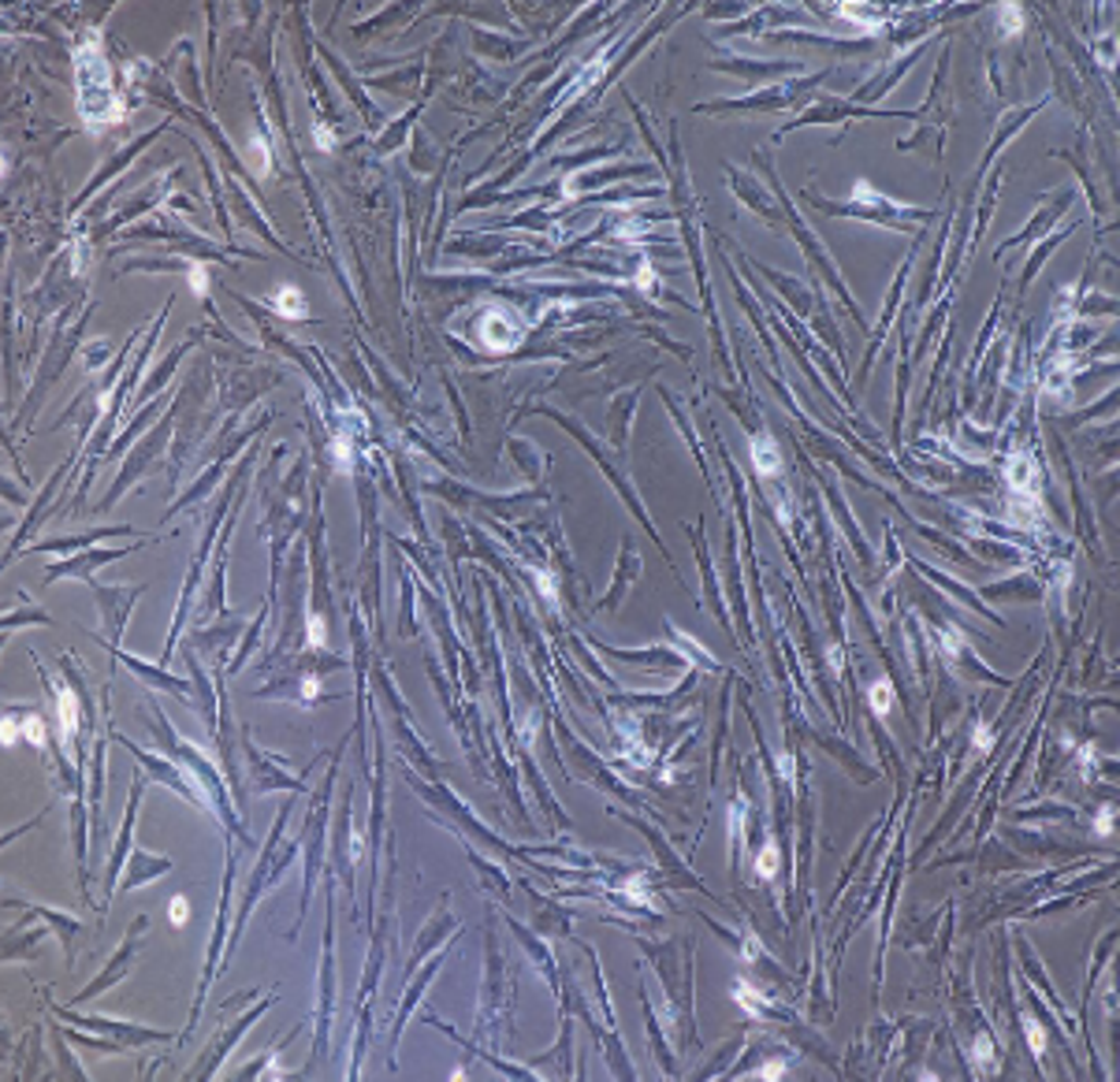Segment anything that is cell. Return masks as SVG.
Here are the masks:
<instances>
[{
    "mask_svg": "<svg viewBox=\"0 0 1120 1082\" xmlns=\"http://www.w3.org/2000/svg\"><path fill=\"white\" fill-rule=\"evenodd\" d=\"M640 949L652 956V963L663 975L666 1000H671V1016H674V1038L685 1053H697V1019H693V941L682 956V937H666L659 945L640 941Z\"/></svg>",
    "mask_w": 1120,
    "mask_h": 1082,
    "instance_id": "6da1fadb",
    "label": "cell"
},
{
    "mask_svg": "<svg viewBox=\"0 0 1120 1082\" xmlns=\"http://www.w3.org/2000/svg\"><path fill=\"white\" fill-rule=\"evenodd\" d=\"M149 710H153V729H157V737L168 744V755H171V759H176V763H183L186 770H191V778L197 781V789L205 792V804H213L216 818H220V823L228 826L231 834H234V829H239V837H242V841H246V829H242V823H239V818H234L231 800H228V792H224V781L216 778V770H213L209 763H205V755L197 752L194 744H186L179 733H171V729H168V721H165V715H160L157 707H149Z\"/></svg>",
    "mask_w": 1120,
    "mask_h": 1082,
    "instance_id": "7a4b0ae2",
    "label": "cell"
},
{
    "mask_svg": "<svg viewBox=\"0 0 1120 1082\" xmlns=\"http://www.w3.org/2000/svg\"><path fill=\"white\" fill-rule=\"evenodd\" d=\"M231 886H234V855L228 852V871H224V886H220V912H216L213 941H209V952H205L202 978H197V994H194L191 1019H186V1031L179 1034V1042H186V1038H191V1034L197 1031V1023H202L205 994L213 989V978L224 971V952H228V941H231Z\"/></svg>",
    "mask_w": 1120,
    "mask_h": 1082,
    "instance_id": "3957f363",
    "label": "cell"
},
{
    "mask_svg": "<svg viewBox=\"0 0 1120 1082\" xmlns=\"http://www.w3.org/2000/svg\"><path fill=\"white\" fill-rule=\"evenodd\" d=\"M52 1012H57V1019H64V1023L83 1026V1031H97V1034H108V1038H120L123 1045H128V1049L171 1042V1031H157V1026L134 1023V1019H112V1016H94V1012L83 1016V1012H75L71 1005H52Z\"/></svg>",
    "mask_w": 1120,
    "mask_h": 1082,
    "instance_id": "277c9868",
    "label": "cell"
},
{
    "mask_svg": "<svg viewBox=\"0 0 1120 1082\" xmlns=\"http://www.w3.org/2000/svg\"><path fill=\"white\" fill-rule=\"evenodd\" d=\"M146 931H149V915H139V919H134V923L128 926V937H123L120 949L112 952V960H108L105 968H101V975H97L94 982H89V986H83L75 997H71V1008L89 1005L94 997H101L105 989H112L116 982H123V978L131 975L134 956H139V949H142V937H146Z\"/></svg>",
    "mask_w": 1120,
    "mask_h": 1082,
    "instance_id": "5b68a950",
    "label": "cell"
},
{
    "mask_svg": "<svg viewBox=\"0 0 1120 1082\" xmlns=\"http://www.w3.org/2000/svg\"><path fill=\"white\" fill-rule=\"evenodd\" d=\"M112 737H116V741H120L123 747H128V752L134 755V759H139L142 766H146V774H149L153 781H160V786L176 789L179 797H183V800H191L194 807H202V811L209 807V804H205V792L197 789V781L191 778V770H186V766H179L176 759H160V755H153V752H142V747H139V744H131L123 733H112Z\"/></svg>",
    "mask_w": 1120,
    "mask_h": 1082,
    "instance_id": "8992f818",
    "label": "cell"
},
{
    "mask_svg": "<svg viewBox=\"0 0 1120 1082\" xmlns=\"http://www.w3.org/2000/svg\"><path fill=\"white\" fill-rule=\"evenodd\" d=\"M276 1005V997H265V1000H257V1005L254 1008H250V1012L246 1016H239V1019H234V1023L231 1026H224V1031L220 1034H216V1038H213V1049L209 1053H205V1057L202 1060H197L194 1063V1068L191 1071H186V1079H209V1075H216V1071H220L224 1068V1060H228V1053L234 1049V1045H239L242 1042V1034H246L250 1031V1026H254L257 1023V1019L261 1016H265L268 1012V1008H273Z\"/></svg>",
    "mask_w": 1120,
    "mask_h": 1082,
    "instance_id": "52a82bcc",
    "label": "cell"
},
{
    "mask_svg": "<svg viewBox=\"0 0 1120 1082\" xmlns=\"http://www.w3.org/2000/svg\"><path fill=\"white\" fill-rule=\"evenodd\" d=\"M89 588H94V599H97V607H101L105 644L120 647L123 629H128V618L134 610V599L146 592V584H131V588H123V584H116V588H108V584H89Z\"/></svg>",
    "mask_w": 1120,
    "mask_h": 1082,
    "instance_id": "ba28073f",
    "label": "cell"
},
{
    "mask_svg": "<svg viewBox=\"0 0 1120 1082\" xmlns=\"http://www.w3.org/2000/svg\"><path fill=\"white\" fill-rule=\"evenodd\" d=\"M142 774H134V786H131V797H128V815H123V829H120V837H116V844H112V852H108V871H105V912H108V900H116V878L123 874V867H128V860H131V852H134V811H139V800H142Z\"/></svg>",
    "mask_w": 1120,
    "mask_h": 1082,
    "instance_id": "9c48e42d",
    "label": "cell"
},
{
    "mask_svg": "<svg viewBox=\"0 0 1120 1082\" xmlns=\"http://www.w3.org/2000/svg\"><path fill=\"white\" fill-rule=\"evenodd\" d=\"M171 425H176V405H168V413H165V417H160L157 431H153L149 439H142V443H139V450H134V458H131L128 465H123L120 481H116V484H112V491H108L105 499H101V510H108L116 499H120L123 491L131 488V484H134V476H142V473H146V465L153 462V458H157V450L165 447V439H168Z\"/></svg>",
    "mask_w": 1120,
    "mask_h": 1082,
    "instance_id": "30bf717a",
    "label": "cell"
},
{
    "mask_svg": "<svg viewBox=\"0 0 1120 1082\" xmlns=\"http://www.w3.org/2000/svg\"><path fill=\"white\" fill-rule=\"evenodd\" d=\"M142 544H146V539H142ZM142 544L105 547V551H75L71 558H64V562H49V566H45V584L68 581V576H75V581H89V576L101 570V566L116 562V558H123V555H131V551H139Z\"/></svg>",
    "mask_w": 1120,
    "mask_h": 1082,
    "instance_id": "8fae6325",
    "label": "cell"
},
{
    "mask_svg": "<svg viewBox=\"0 0 1120 1082\" xmlns=\"http://www.w3.org/2000/svg\"><path fill=\"white\" fill-rule=\"evenodd\" d=\"M108 652H112V658H120L123 666H128L131 673H139L142 681L149 684V689H157V692H171V696H179L183 703H191V692H194V681H179L176 673H168L165 666H146L142 658H134L128 655L123 647H116V644H105Z\"/></svg>",
    "mask_w": 1120,
    "mask_h": 1082,
    "instance_id": "7c38bea8",
    "label": "cell"
},
{
    "mask_svg": "<svg viewBox=\"0 0 1120 1082\" xmlns=\"http://www.w3.org/2000/svg\"><path fill=\"white\" fill-rule=\"evenodd\" d=\"M4 908H23L26 919H41L45 926H52L60 937V945H64V956L71 960L75 956V941H79V934H83V923H79L75 915H68V912H57V908H45V904H31V900H15V897H8L4 900Z\"/></svg>",
    "mask_w": 1120,
    "mask_h": 1082,
    "instance_id": "4fadbf2b",
    "label": "cell"
},
{
    "mask_svg": "<svg viewBox=\"0 0 1120 1082\" xmlns=\"http://www.w3.org/2000/svg\"><path fill=\"white\" fill-rule=\"evenodd\" d=\"M176 867V863L168 860V855H153L146 849H134L131 852V860H128V874L120 878V889H116V897H123V892H131V889H139V886H149V882H157V878H165V874Z\"/></svg>",
    "mask_w": 1120,
    "mask_h": 1082,
    "instance_id": "5bb4252c",
    "label": "cell"
},
{
    "mask_svg": "<svg viewBox=\"0 0 1120 1082\" xmlns=\"http://www.w3.org/2000/svg\"><path fill=\"white\" fill-rule=\"evenodd\" d=\"M447 931H455V919H450V908H447V897H444V904L436 908V915L424 923V931H421V941L413 945V952H410V963H406V978H413V971L421 968V960L429 952H436V945L444 941V934Z\"/></svg>",
    "mask_w": 1120,
    "mask_h": 1082,
    "instance_id": "9a60e30c",
    "label": "cell"
},
{
    "mask_svg": "<svg viewBox=\"0 0 1120 1082\" xmlns=\"http://www.w3.org/2000/svg\"><path fill=\"white\" fill-rule=\"evenodd\" d=\"M116 536H142V532L131 528V525L89 528V532H79V536H60V539H45V544H34V551H86V547L97 544V539H116ZM149 536H153V532H149Z\"/></svg>",
    "mask_w": 1120,
    "mask_h": 1082,
    "instance_id": "2e32d148",
    "label": "cell"
},
{
    "mask_svg": "<svg viewBox=\"0 0 1120 1082\" xmlns=\"http://www.w3.org/2000/svg\"><path fill=\"white\" fill-rule=\"evenodd\" d=\"M444 968V952H436L432 956V963L424 971H418V982H410L406 986V997H402V1005H399V1019H395V1034H392V1049H399V1038H402V1026H406V1019H410L413 1012V1005L421 1000V989L429 986L432 978H436V971Z\"/></svg>",
    "mask_w": 1120,
    "mask_h": 1082,
    "instance_id": "e0dca14e",
    "label": "cell"
},
{
    "mask_svg": "<svg viewBox=\"0 0 1120 1082\" xmlns=\"http://www.w3.org/2000/svg\"><path fill=\"white\" fill-rule=\"evenodd\" d=\"M645 1019H648V1042H652V1049H655V1060L663 1063L666 1075H677V1063H674V1057H671V1042H666L663 1026H659L655 1012L648 1008V1000H645Z\"/></svg>",
    "mask_w": 1120,
    "mask_h": 1082,
    "instance_id": "ac0fdd59",
    "label": "cell"
},
{
    "mask_svg": "<svg viewBox=\"0 0 1120 1082\" xmlns=\"http://www.w3.org/2000/svg\"><path fill=\"white\" fill-rule=\"evenodd\" d=\"M20 625H52V618L45 615L41 607H34V603L26 599L23 610H8V615H4V636H12Z\"/></svg>",
    "mask_w": 1120,
    "mask_h": 1082,
    "instance_id": "d6986e66",
    "label": "cell"
},
{
    "mask_svg": "<svg viewBox=\"0 0 1120 1082\" xmlns=\"http://www.w3.org/2000/svg\"><path fill=\"white\" fill-rule=\"evenodd\" d=\"M45 941V931H31L26 937H20V931H12L8 926V937H4V960H20V956L26 952H38V945Z\"/></svg>",
    "mask_w": 1120,
    "mask_h": 1082,
    "instance_id": "ffe728a7",
    "label": "cell"
},
{
    "mask_svg": "<svg viewBox=\"0 0 1120 1082\" xmlns=\"http://www.w3.org/2000/svg\"><path fill=\"white\" fill-rule=\"evenodd\" d=\"M186 347H191V342H183V347H176V350H171V354H168V361H165V365H160V368H157V373H153V380H149V384H142V394H139V399H146V394H157V391H160V387H165V384H168V376H171V373H176V365H179V361H183V354H186Z\"/></svg>",
    "mask_w": 1120,
    "mask_h": 1082,
    "instance_id": "44dd1931",
    "label": "cell"
},
{
    "mask_svg": "<svg viewBox=\"0 0 1120 1082\" xmlns=\"http://www.w3.org/2000/svg\"><path fill=\"white\" fill-rule=\"evenodd\" d=\"M68 1042L83 1045V1049H101V1053H123L128 1045L120 1038H108V1034H83V1031H64Z\"/></svg>",
    "mask_w": 1120,
    "mask_h": 1082,
    "instance_id": "7402d4cb",
    "label": "cell"
},
{
    "mask_svg": "<svg viewBox=\"0 0 1120 1082\" xmlns=\"http://www.w3.org/2000/svg\"><path fill=\"white\" fill-rule=\"evenodd\" d=\"M752 454H756V465H760V473H763V476L779 473V447H774L767 436H756V439H752Z\"/></svg>",
    "mask_w": 1120,
    "mask_h": 1082,
    "instance_id": "603a6c76",
    "label": "cell"
},
{
    "mask_svg": "<svg viewBox=\"0 0 1120 1082\" xmlns=\"http://www.w3.org/2000/svg\"><path fill=\"white\" fill-rule=\"evenodd\" d=\"M246 755H250V763H254V770L261 774V766H265V759H261V752L254 744H250V737H246ZM257 789H294V792H302V786H294V781H284V778H276V774H268L265 781H261Z\"/></svg>",
    "mask_w": 1120,
    "mask_h": 1082,
    "instance_id": "cb8c5ba5",
    "label": "cell"
},
{
    "mask_svg": "<svg viewBox=\"0 0 1120 1082\" xmlns=\"http://www.w3.org/2000/svg\"><path fill=\"white\" fill-rule=\"evenodd\" d=\"M887 692H890V681H879V684L871 689V703H875V710H879V715L887 710V703H890Z\"/></svg>",
    "mask_w": 1120,
    "mask_h": 1082,
    "instance_id": "d4e9b609",
    "label": "cell"
},
{
    "mask_svg": "<svg viewBox=\"0 0 1120 1082\" xmlns=\"http://www.w3.org/2000/svg\"><path fill=\"white\" fill-rule=\"evenodd\" d=\"M108 350H112L108 342H94V347H89V354H86V368H101V361H105Z\"/></svg>",
    "mask_w": 1120,
    "mask_h": 1082,
    "instance_id": "484cf974",
    "label": "cell"
},
{
    "mask_svg": "<svg viewBox=\"0 0 1120 1082\" xmlns=\"http://www.w3.org/2000/svg\"><path fill=\"white\" fill-rule=\"evenodd\" d=\"M168 915H171V923H186V900H183V897H176V900H171Z\"/></svg>",
    "mask_w": 1120,
    "mask_h": 1082,
    "instance_id": "4316f807",
    "label": "cell"
}]
</instances>
